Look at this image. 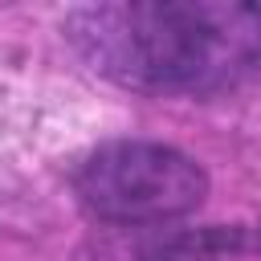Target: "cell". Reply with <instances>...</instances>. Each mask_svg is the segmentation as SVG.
<instances>
[{"instance_id":"cell-1","label":"cell","mask_w":261,"mask_h":261,"mask_svg":"<svg viewBox=\"0 0 261 261\" xmlns=\"http://www.w3.org/2000/svg\"><path fill=\"white\" fill-rule=\"evenodd\" d=\"M82 57L143 94H220L261 65V8L245 0H130L69 16Z\"/></svg>"},{"instance_id":"cell-2","label":"cell","mask_w":261,"mask_h":261,"mask_svg":"<svg viewBox=\"0 0 261 261\" xmlns=\"http://www.w3.org/2000/svg\"><path fill=\"white\" fill-rule=\"evenodd\" d=\"M82 204L114 224H163L200 208L208 192L204 167L163 143L118 139L98 147L73 179Z\"/></svg>"},{"instance_id":"cell-3","label":"cell","mask_w":261,"mask_h":261,"mask_svg":"<svg viewBox=\"0 0 261 261\" xmlns=\"http://www.w3.org/2000/svg\"><path fill=\"white\" fill-rule=\"evenodd\" d=\"M143 261H261V228L245 224L188 228L151 245Z\"/></svg>"}]
</instances>
